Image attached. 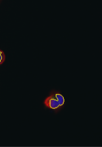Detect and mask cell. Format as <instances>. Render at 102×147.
Masks as SVG:
<instances>
[{
    "mask_svg": "<svg viewBox=\"0 0 102 147\" xmlns=\"http://www.w3.org/2000/svg\"><path fill=\"white\" fill-rule=\"evenodd\" d=\"M64 96L58 92H53L50 96L46 98L44 101L45 105L50 109L58 110L64 104Z\"/></svg>",
    "mask_w": 102,
    "mask_h": 147,
    "instance_id": "1",
    "label": "cell"
},
{
    "mask_svg": "<svg viewBox=\"0 0 102 147\" xmlns=\"http://www.w3.org/2000/svg\"><path fill=\"white\" fill-rule=\"evenodd\" d=\"M5 59V56L3 52L0 50V64H2Z\"/></svg>",
    "mask_w": 102,
    "mask_h": 147,
    "instance_id": "2",
    "label": "cell"
}]
</instances>
